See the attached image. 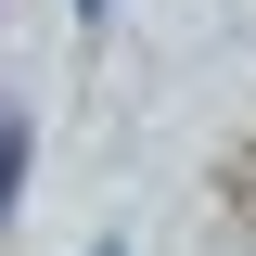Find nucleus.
Returning <instances> with one entry per match:
<instances>
[{
  "mask_svg": "<svg viewBox=\"0 0 256 256\" xmlns=\"http://www.w3.org/2000/svg\"><path fill=\"white\" fill-rule=\"evenodd\" d=\"M13 192H26V116L0 102V205H13Z\"/></svg>",
  "mask_w": 256,
  "mask_h": 256,
  "instance_id": "1",
  "label": "nucleus"
}]
</instances>
